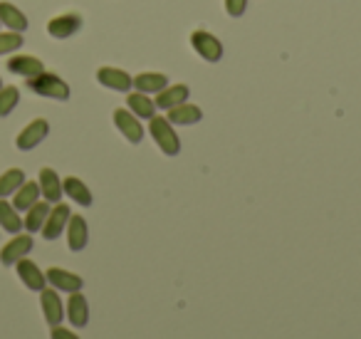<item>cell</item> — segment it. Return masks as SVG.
<instances>
[{
    "label": "cell",
    "instance_id": "obj_31",
    "mask_svg": "<svg viewBox=\"0 0 361 339\" xmlns=\"http://www.w3.org/2000/svg\"><path fill=\"white\" fill-rule=\"evenodd\" d=\"M0 87H3V82H0Z\"/></svg>",
    "mask_w": 361,
    "mask_h": 339
},
{
    "label": "cell",
    "instance_id": "obj_17",
    "mask_svg": "<svg viewBox=\"0 0 361 339\" xmlns=\"http://www.w3.org/2000/svg\"><path fill=\"white\" fill-rule=\"evenodd\" d=\"M67 317H70L72 327H87V322H90V304H87V297L82 292H70Z\"/></svg>",
    "mask_w": 361,
    "mask_h": 339
},
{
    "label": "cell",
    "instance_id": "obj_19",
    "mask_svg": "<svg viewBox=\"0 0 361 339\" xmlns=\"http://www.w3.org/2000/svg\"><path fill=\"white\" fill-rule=\"evenodd\" d=\"M136 92H144V95H159L161 90L169 87V75L164 72H141L134 77Z\"/></svg>",
    "mask_w": 361,
    "mask_h": 339
},
{
    "label": "cell",
    "instance_id": "obj_8",
    "mask_svg": "<svg viewBox=\"0 0 361 339\" xmlns=\"http://www.w3.org/2000/svg\"><path fill=\"white\" fill-rule=\"evenodd\" d=\"M97 82L106 90L114 92H129L134 87V80H131L129 72L119 70V67H99L97 70Z\"/></svg>",
    "mask_w": 361,
    "mask_h": 339
},
{
    "label": "cell",
    "instance_id": "obj_24",
    "mask_svg": "<svg viewBox=\"0 0 361 339\" xmlns=\"http://www.w3.org/2000/svg\"><path fill=\"white\" fill-rule=\"evenodd\" d=\"M47 213H50V203H47V201H37L35 206L27 208V215H25V220H23V228H25L27 233L42 230V225H45V220H47Z\"/></svg>",
    "mask_w": 361,
    "mask_h": 339
},
{
    "label": "cell",
    "instance_id": "obj_27",
    "mask_svg": "<svg viewBox=\"0 0 361 339\" xmlns=\"http://www.w3.org/2000/svg\"><path fill=\"white\" fill-rule=\"evenodd\" d=\"M20 102V90L18 87H0V117H8Z\"/></svg>",
    "mask_w": 361,
    "mask_h": 339
},
{
    "label": "cell",
    "instance_id": "obj_3",
    "mask_svg": "<svg viewBox=\"0 0 361 339\" xmlns=\"http://www.w3.org/2000/svg\"><path fill=\"white\" fill-rule=\"evenodd\" d=\"M191 47L196 55L206 62H221L223 60V42L208 30H193L191 32Z\"/></svg>",
    "mask_w": 361,
    "mask_h": 339
},
{
    "label": "cell",
    "instance_id": "obj_1",
    "mask_svg": "<svg viewBox=\"0 0 361 339\" xmlns=\"http://www.w3.org/2000/svg\"><path fill=\"white\" fill-rule=\"evenodd\" d=\"M25 87L30 92H35L37 97H47V100H57V102H67L72 95L70 85H67L62 77H57L55 72H45V70L35 77H27Z\"/></svg>",
    "mask_w": 361,
    "mask_h": 339
},
{
    "label": "cell",
    "instance_id": "obj_30",
    "mask_svg": "<svg viewBox=\"0 0 361 339\" xmlns=\"http://www.w3.org/2000/svg\"><path fill=\"white\" fill-rule=\"evenodd\" d=\"M50 337H52V339H80V337H77L75 332H70V329L60 327V324H57V327H52Z\"/></svg>",
    "mask_w": 361,
    "mask_h": 339
},
{
    "label": "cell",
    "instance_id": "obj_18",
    "mask_svg": "<svg viewBox=\"0 0 361 339\" xmlns=\"http://www.w3.org/2000/svg\"><path fill=\"white\" fill-rule=\"evenodd\" d=\"M8 72H13V75H20V77H35V75H40L42 70H45V65H42L37 57H32V55H16V57H11L8 60Z\"/></svg>",
    "mask_w": 361,
    "mask_h": 339
},
{
    "label": "cell",
    "instance_id": "obj_21",
    "mask_svg": "<svg viewBox=\"0 0 361 339\" xmlns=\"http://www.w3.org/2000/svg\"><path fill=\"white\" fill-rule=\"evenodd\" d=\"M126 107H129L131 114L139 117V119H151V117H156L154 100H149V95H144V92L126 95Z\"/></svg>",
    "mask_w": 361,
    "mask_h": 339
},
{
    "label": "cell",
    "instance_id": "obj_29",
    "mask_svg": "<svg viewBox=\"0 0 361 339\" xmlns=\"http://www.w3.org/2000/svg\"><path fill=\"white\" fill-rule=\"evenodd\" d=\"M226 3V11L231 18H240L247 11V0H223Z\"/></svg>",
    "mask_w": 361,
    "mask_h": 339
},
{
    "label": "cell",
    "instance_id": "obj_26",
    "mask_svg": "<svg viewBox=\"0 0 361 339\" xmlns=\"http://www.w3.org/2000/svg\"><path fill=\"white\" fill-rule=\"evenodd\" d=\"M23 184H25V171L23 169H8L6 174H0V198L13 196Z\"/></svg>",
    "mask_w": 361,
    "mask_h": 339
},
{
    "label": "cell",
    "instance_id": "obj_12",
    "mask_svg": "<svg viewBox=\"0 0 361 339\" xmlns=\"http://www.w3.org/2000/svg\"><path fill=\"white\" fill-rule=\"evenodd\" d=\"M87 240H90V228H87V220L82 215H70L67 220V245H70L72 253H80L87 248Z\"/></svg>",
    "mask_w": 361,
    "mask_h": 339
},
{
    "label": "cell",
    "instance_id": "obj_7",
    "mask_svg": "<svg viewBox=\"0 0 361 339\" xmlns=\"http://www.w3.org/2000/svg\"><path fill=\"white\" fill-rule=\"evenodd\" d=\"M47 134H50V124H47L45 119H35L18 134L16 146L20 151H30V149H35L37 144H42V141L47 139Z\"/></svg>",
    "mask_w": 361,
    "mask_h": 339
},
{
    "label": "cell",
    "instance_id": "obj_2",
    "mask_svg": "<svg viewBox=\"0 0 361 339\" xmlns=\"http://www.w3.org/2000/svg\"><path fill=\"white\" fill-rule=\"evenodd\" d=\"M149 134H151V139L156 141V146L161 149V154L178 156L180 139H178V134H176L173 124H171L166 117H159V114L151 117L149 119Z\"/></svg>",
    "mask_w": 361,
    "mask_h": 339
},
{
    "label": "cell",
    "instance_id": "obj_13",
    "mask_svg": "<svg viewBox=\"0 0 361 339\" xmlns=\"http://www.w3.org/2000/svg\"><path fill=\"white\" fill-rule=\"evenodd\" d=\"M32 250V235H20L18 233L6 248L0 250V263L3 265H16L18 260H23Z\"/></svg>",
    "mask_w": 361,
    "mask_h": 339
},
{
    "label": "cell",
    "instance_id": "obj_25",
    "mask_svg": "<svg viewBox=\"0 0 361 339\" xmlns=\"http://www.w3.org/2000/svg\"><path fill=\"white\" fill-rule=\"evenodd\" d=\"M0 228L13 235H18L23 230V218L18 215L16 206L8 203V201H0Z\"/></svg>",
    "mask_w": 361,
    "mask_h": 339
},
{
    "label": "cell",
    "instance_id": "obj_9",
    "mask_svg": "<svg viewBox=\"0 0 361 339\" xmlns=\"http://www.w3.org/2000/svg\"><path fill=\"white\" fill-rule=\"evenodd\" d=\"M16 268H18V278L23 280V285H25L27 290H32V292H42V290L47 287L45 273H42L32 260H27V258L18 260Z\"/></svg>",
    "mask_w": 361,
    "mask_h": 339
},
{
    "label": "cell",
    "instance_id": "obj_10",
    "mask_svg": "<svg viewBox=\"0 0 361 339\" xmlns=\"http://www.w3.org/2000/svg\"><path fill=\"white\" fill-rule=\"evenodd\" d=\"M45 278H47V282L55 290H60V292H80V290L85 287V280H82L80 275L70 273V270H62V268H50L45 273Z\"/></svg>",
    "mask_w": 361,
    "mask_h": 339
},
{
    "label": "cell",
    "instance_id": "obj_20",
    "mask_svg": "<svg viewBox=\"0 0 361 339\" xmlns=\"http://www.w3.org/2000/svg\"><path fill=\"white\" fill-rule=\"evenodd\" d=\"M0 25H6L13 32H25L27 30V18L23 11H18L13 3H0Z\"/></svg>",
    "mask_w": 361,
    "mask_h": 339
},
{
    "label": "cell",
    "instance_id": "obj_16",
    "mask_svg": "<svg viewBox=\"0 0 361 339\" xmlns=\"http://www.w3.org/2000/svg\"><path fill=\"white\" fill-rule=\"evenodd\" d=\"M166 119H169L171 124L191 126V124H198V121L203 119V112H201V107L183 102V105H178V107H173V109L166 112Z\"/></svg>",
    "mask_w": 361,
    "mask_h": 339
},
{
    "label": "cell",
    "instance_id": "obj_11",
    "mask_svg": "<svg viewBox=\"0 0 361 339\" xmlns=\"http://www.w3.org/2000/svg\"><path fill=\"white\" fill-rule=\"evenodd\" d=\"M40 304H42V314H45V322L50 324V327H57V324L62 322V317H65V304H62L60 295H57V290H42L40 292Z\"/></svg>",
    "mask_w": 361,
    "mask_h": 339
},
{
    "label": "cell",
    "instance_id": "obj_28",
    "mask_svg": "<svg viewBox=\"0 0 361 339\" xmlns=\"http://www.w3.org/2000/svg\"><path fill=\"white\" fill-rule=\"evenodd\" d=\"M23 47V35L20 32H0V55H8V52H16Z\"/></svg>",
    "mask_w": 361,
    "mask_h": 339
},
{
    "label": "cell",
    "instance_id": "obj_4",
    "mask_svg": "<svg viewBox=\"0 0 361 339\" xmlns=\"http://www.w3.org/2000/svg\"><path fill=\"white\" fill-rule=\"evenodd\" d=\"M82 30V16L80 13H62L47 23V35L55 40H67Z\"/></svg>",
    "mask_w": 361,
    "mask_h": 339
},
{
    "label": "cell",
    "instance_id": "obj_14",
    "mask_svg": "<svg viewBox=\"0 0 361 339\" xmlns=\"http://www.w3.org/2000/svg\"><path fill=\"white\" fill-rule=\"evenodd\" d=\"M188 95H191L188 85H169L166 90H161L159 95H156L154 105H156V109L169 112V109H173V107L188 102Z\"/></svg>",
    "mask_w": 361,
    "mask_h": 339
},
{
    "label": "cell",
    "instance_id": "obj_22",
    "mask_svg": "<svg viewBox=\"0 0 361 339\" xmlns=\"http://www.w3.org/2000/svg\"><path fill=\"white\" fill-rule=\"evenodd\" d=\"M62 191H65L67 196H70L72 201H75L77 206H92V191L87 189V184L85 181H80V179H75V176H67L65 181H62Z\"/></svg>",
    "mask_w": 361,
    "mask_h": 339
},
{
    "label": "cell",
    "instance_id": "obj_5",
    "mask_svg": "<svg viewBox=\"0 0 361 339\" xmlns=\"http://www.w3.org/2000/svg\"><path fill=\"white\" fill-rule=\"evenodd\" d=\"M70 215H72V210H70V206H65V203H55V208H50V213H47V220H45V225H42V238L45 240H57L62 233H65V228H67V220H70Z\"/></svg>",
    "mask_w": 361,
    "mask_h": 339
},
{
    "label": "cell",
    "instance_id": "obj_23",
    "mask_svg": "<svg viewBox=\"0 0 361 339\" xmlns=\"http://www.w3.org/2000/svg\"><path fill=\"white\" fill-rule=\"evenodd\" d=\"M13 196H16V198H13L16 210H27L30 206L37 203V198H40V184H37V181H25Z\"/></svg>",
    "mask_w": 361,
    "mask_h": 339
},
{
    "label": "cell",
    "instance_id": "obj_6",
    "mask_svg": "<svg viewBox=\"0 0 361 339\" xmlns=\"http://www.w3.org/2000/svg\"><path fill=\"white\" fill-rule=\"evenodd\" d=\"M114 124L129 144H141V139H144V126H141L139 117H134L131 112H126L124 107H119V109H114Z\"/></svg>",
    "mask_w": 361,
    "mask_h": 339
},
{
    "label": "cell",
    "instance_id": "obj_15",
    "mask_svg": "<svg viewBox=\"0 0 361 339\" xmlns=\"http://www.w3.org/2000/svg\"><path fill=\"white\" fill-rule=\"evenodd\" d=\"M40 194L45 196L47 203H60V198L65 196V191H62V181L60 176H57L55 169H40Z\"/></svg>",
    "mask_w": 361,
    "mask_h": 339
}]
</instances>
